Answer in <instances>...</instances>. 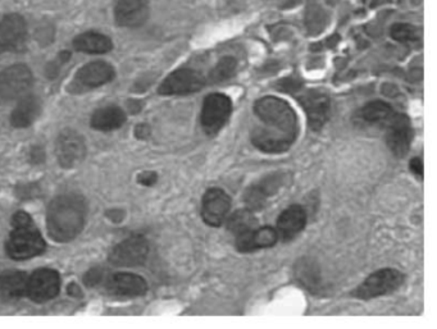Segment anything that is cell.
<instances>
[{"instance_id":"obj_1","label":"cell","mask_w":437,"mask_h":329,"mask_svg":"<svg viewBox=\"0 0 437 329\" xmlns=\"http://www.w3.org/2000/svg\"><path fill=\"white\" fill-rule=\"evenodd\" d=\"M258 125L250 132L252 144L260 152L281 154L294 145L299 133L295 110L276 96H264L254 104Z\"/></svg>"},{"instance_id":"obj_2","label":"cell","mask_w":437,"mask_h":329,"mask_svg":"<svg viewBox=\"0 0 437 329\" xmlns=\"http://www.w3.org/2000/svg\"><path fill=\"white\" fill-rule=\"evenodd\" d=\"M88 203L79 194H65L48 206L46 228L54 241L65 243L74 240L85 226Z\"/></svg>"},{"instance_id":"obj_3","label":"cell","mask_w":437,"mask_h":329,"mask_svg":"<svg viewBox=\"0 0 437 329\" xmlns=\"http://www.w3.org/2000/svg\"><path fill=\"white\" fill-rule=\"evenodd\" d=\"M405 281V276L398 269L385 268L372 273L368 278L353 291V297L359 300H372L399 290Z\"/></svg>"},{"instance_id":"obj_4","label":"cell","mask_w":437,"mask_h":329,"mask_svg":"<svg viewBox=\"0 0 437 329\" xmlns=\"http://www.w3.org/2000/svg\"><path fill=\"white\" fill-rule=\"evenodd\" d=\"M45 249L44 239L34 226L15 228L6 245L8 256L17 262L41 255Z\"/></svg>"},{"instance_id":"obj_5","label":"cell","mask_w":437,"mask_h":329,"mask_svg":"<svg viewBox=\"0 0 437 329\" xmlns=\"http://www.w3.org/2000/svg\"><path fill=\"white\" fill-rule=\"evenodd\" d=\"M232 114V100L224 94H209L203 102L201 125L208 136H215L229 122Z\"/></svg>"},{"instance_id":"obj_6","label":"cell","mask_w":437,"mask_h":329,"mask_svg":"<svg viewBox=\"0 0 437 329\" xmlns=\"http://www.w3.org/2000/svg\"><path fill=\"white\" fill-rule=\"evenodd\" d=\"M34 76L26 65H13L0 72V100L13 102L21 99L32 88Z\"/></svg>"},{"instance_id":"obj_7","label":"cell","mask_w":437,"mask_h":329,"mask_svg":"<svg viewBox=\"0 0 437 329\" xmlns=\"http://www.w3.org/2000/svg\"><path fill=\"white\" fill-rule=\"evenodd\" d=\"M206 81V77L195 69L180 68L164 79L158 93L164 96L190 95L204 88Z\"/></svg>"},{"instance_id":"obj_8","label":"cell","mask_w":437,"mask_h":329,"mask_svg":"<svg viewBox=\"0 0 437 329\" xmlns=\"http://www.w3.org/2000/svg\"><path fill=\"white\" fill-rule=\"evenodd\" d=\"M55 155L62 168L79 167L86 156L85 140L74 130H63L55 141Z\"/></svg>"},{"instance_id":"obj_9","label":"cell","mask_w":437,"mask_h":329,"mask_svg":"<svg viewBox=\"0 0 437 329\" xmlns=\"http://www.w3.org/2000/svg\"><path fill=\"white\" fill-rule=\"evenodd\" d=\"M149 242L144 236L136 234L119 243L109 254V263L116 267H140L147 262Z\"/></svg>"},{"instance_id":"obj_10","label":"cell","mask_w":437,"mask_h":329,"mask_svg":"<svg viewBox=\"0 0 437 329\" xmlns=\"http://www.w3.org/2000/svg\"><path fill=\"white\" fill-rule=\"evenodd\" d=\"M384 130L386 144L390 147L391 153L398 158L405 156L413 139V130L407 114L395 112L391 119L386 123Z\"/></svg>"},{"instance_id":"obj_11","label":"cell","mask_w":437,"mask_h":329,"mask_svg":"<svg viewBox=\"0 0 437 329\" xmlns=\"http://www.w3.org/2000/svg\"><path fill=\"white\" fill-rule=\"evenodd\" d=\"M231 210L230 195L222 189L206 191L201 199V218L209 227H220Z\"/></svg>"},{"instance_id":"obj_12","label":"cell","mask_w":437,"mask_h":329,"mask_svg":"<svg viewBox=\"0 0 437 329\" xmlns=\"http://www.w3.org/2000/svg\"><path fill=\"white\" fill-rule=\"evenodd\" d=\"M60 290V277L58 271L53 269H37L27 281L26 295L35 302H46L54 299Z\"/></svg>"},{"instance_id":"obj_13","label":"cell","mask_w":437,"mask_h":329,"mask_svg":"<svg viewBox=\"0 0 437 329\" xmlns=\"http://www.w3.org/2000/svg\"><path fill=\"white\" fill-rule=\"evenodd\" d=\"M297 102L305 110L311 130H321L330 117L331 110V100L326 93L318 90H307L302 95L297 96Z\"/></svg>"},{"instance_id":"obj_14","label":"cell","mask_w":437,"mask_h":329,"mask_svg":"<svg viewBox=\"0 0 437 329\" xmlns=\"http://www.w3.org/2000/svg\"><path fill=\"white\" fill-rule=\"evenodd\" d=\"M27 39V25L22 15L9 13L0 18V54L18 51Z\"/></svg>"},{"instance_id":"obj_15","label":"cell","mask_w":437,"mask_h":329,"mask_svg":"<svg viewBox=\"0 0 437 329\" xmlns=\"http://www.w3.org/2000/svg\"><path fill=\"white\" fill-rule=\"evenodd\" d=\"M116 77V69L109 63L103 60L90 62L81 67L74 76V85L76 90H89L100 88L111 82Z\"/></svg>"},{"instance_id":"obj_16","label":"cell","mask_w":437,"mask_h":329,"mask_svg":"<svg viewBox=\"0 0 437 329\" xmlns=\"http://www.w3.org/2000/svg\"><path fill=\"white\" fill-rule=\"evenodd\" d=\"M285 182L282 175H268L260 182L253 183L245 191L244 201L250 210H260L267 204L268 199L276 195Z\"/></svg>"},{"instance_id":"obj_17","label":"cell","mask_w":437,"mask_h":329,"mask_svg":"<svg viewBox=\"0 0 437 329\" xmlns=\"http://www.w3.org/2000/svg\"><path fill=\"white\" fill-rule=\"evenodd\" d=\"M149 0H117L114 7L116 23L121 27L135 29L147 22Z\"/></svg>"},{"instance_id":"obj_18","label":"cell","mask_w":437,"mask_h":329,"mask_svg":"<svg viewBox=\"0 0 437 329\" xmlns=\"http://www.w3.org/2000/svg\"><path fill=\"white\" fill-rule=\"evenodd\" d=\"M107 290L116 296L139 297L148 291V283L134 273H116L107 279Z\"/></svg>"},{"instance_id":"obj_19","label":"cell","mask_w":437,"mask_h":329,"mask_svg":"<svg viewBox=\"0 0 437 329\" xmlns=\"http://www.w3.org/2000/svg\"><path fill=\"white\" fill-rule=\"evenodd\" d=\"M236 249L240 253H253L260 249H268L274 246L278 241V234L276 228L271 226L254 228L253 231L238 234L235 237Z\"/></svg>"},{"instance_id":"obj_20","label":"cell","mask_w":437,"mask_h":329,"mask_svg":"<svg viewBox=\"0 0 437 329\" xmlns=\"http://www.w3.org/2000/svg\"><path fill=\"white\" fill-rule=\"evenodd\" d=\"M307 224V213L300 205H290L277 220V234L282 241H291L300 234Z\"/></svg>"},{"instance_id":"obj_21","label":"cell","mask_w":437,"mask_h":329,"mask_svg":"<svg viewBox=\"0 0 437 329\" xmlns=\"http://www.w3.org/2000/svg\"><path fill=\"white\" fill-rule=\"evenodd\" d=\"M41 113V102L35 95H25L11 114V125L15 128H26L36 121Z\"/></svg>"},{"instance_id":"obj_22","label":"cell","mask_w":437,"mask_h":329,"mask_svg":"<svg viewBox=\"0 0 437 329\" xmlns=\"http://www.w3.org/2000/svg\"><path fill=\"white\" fill-rule=\"evenodd\" d=\"M394 114H395V110L390 104L382 100H375V102L365 104L363 108L358 110L356 118L363 125L376 126L379 128H384Z\"/></svg>"},{"instance_id":"obj_23","label":"cell","mask_w":437,"mask_h":329,"mask_svg":"<svg viewBox=\"0 0 437 329\" xmlns=\"http://www.w3.org/2000/svg\"><path fill=\"white\" fill-rule=\"evenodd\" d=\"M72 46L74 51L86 54H105L113 49V43L104 34L97 31H86L74 37Z\"/></svg>"},{"instance_id":"obj_24","label":"cell","mask_w":437,"mask_h":329,"mask_svg":"<svg viewBox=\"0 0 437 329\" xmlns=\"http://www.w3.org/2000/svg\"><path fill=\"white\" fill-rule=\"evenodd\" d=\"M126 114L119 107H104L95 110L90 119V125L98 131H113L125 125Z\"/></svg>"},{"instance_id":"obj_25","label":"cell","mask_w":437,"mask_h":329,"mask_svg":"<svg viewBox=\"0 0 437 329\" xmlns=\"http://www.w3.org/2000/svg\"><path fill=\"white\" fill-rule=\"evenodd\" d=\"M29 276L25 271H7L0 274V295L8 300L21 299L27 291Z\"/></svg>"},{"instance_id":"obj_26","label":"cell","mask_w":437,"mask_h":329,"mask_svg":"<svg viewBox=\"0 0 437 329\" xmlns=\"http://www.w3.org/2000/svg\"><path fill=\"white\" fill-rule=\"evenodd\" d=\"M258 227V220L255 214L249 208L246 209H238L236 212L232 213L227 218V229L231 234H235V237L238 234H245L253 231L254 228Z\"/></svg>"},{"instance_id":"obj_27","label":"cell","mask_w":437,"mask_h":329,"mask_svg":"<svg viewBox=\"0 0 437 329\" xmlns=\"http://www.w3.org/2000/svg\"><path fill=\"white\" fill-rule=\"evenodd\" d=\"M297 278L311 293H317V290L321 287V277L317 267L313 263H309L307 259L305 260L303 259L302 264H297Z\"/></svg>"},{"instance_id":"obj_28","label":"cell","mask_w":437,"mask_h":329,"mask_svg":"<svg viewBox=\"0 0 437 329\" xmlns=\"http://www.w3.org/2000/svg\"><path fill=\"white\" fill-rule=\"evenodd\" d=\"M237 62L234 57H223L215 69L210 72V81L213 83H220L223 81L230 80L231 77L236 72Z\"/></svg>"},{"instance_id":"obj_29","label":"cell","mask_w":437,"mask_h":329,"mask_svg":"<svg viewBox=\"0 0 437 329\" xmlns=\"http://www.w3.org/2000/svg\"><path fill=\"white\" fill-rule=\"evenodd\" d=\"M390 35L399 43H415L419 39L418 29L409 23H395L390 29Z\"/></svg>"},{"instance_id":"obj_30","label":"cell","mask_w":437,"mask_h":329,"mask_svg":"<svg viewBox=\"0 0 437 329\" xmlns=\"http://www.w3.org/2000/svg\"><path fill=\"white\" fill-rule=\"evenodd\" d=\"M103 268L97 267V268L90 269V271L85 274V277H83V283H85V286H88V287H94V286L99 285V283L103 281Z\"/></svg>"},{"instance_id":"obj_31","label":"cell","mask_w":437,"mask_h":329,"mask_svg":"<svg viewBox=\"0 0 437 329\" xmlns=\"http://www.w3.org/2000/svg\"><path fill=\"white\" fill-rule=\"evenodd\" d=\"M40 189L39 186L35 183H30V184H20L15 190L17 196L20 199H32L39 195Z\"/></svg>"},{"instance_id":"obj_32","label":"cell","mask_w":437,"mask_h":329,"mask_svg":"<svg viewBox=\"0 0 437 329\" xmlns=\"http://www.w3.org/2000/svg\"><path fill=\"white\" fill-rule=\"evenodd\" d=\"M12 226L13 228L31 227L34 226V220L31 218L30 214L20 210L12 217Z\"/></svg>"},{"instance_id":"obj_33","label":"cell","mask_w":437,"mask_h":329,"mask_svg":"<svg viewBox=\"0 0 437 329\" xmlns=\"http://www.w3.org/2000/svg\"><path fill=\"white\" fill-rule=\"evenodd\" d=\"M158 176L156 172H142L137 176V182L142 186H153L156 182Z\"/></svg>"},{"instance_id":"obj_34","label":"cell","mask_w":437,"mask_h":329,"mask_svg":"<svg viewBox=\"0 0 437 329\" xmlns=\"http://www.w3.org/2000/svg\"><path fill=\"white\" fill-rule=\"evenodd\" d=\"M30 159L34 164H41V163H44V149L40 147H32V149H31Z\"/></svg>"},{"instance_id":"obj_35","label":"cell","mask_w":437,"mask_h":329,"mask_svg":"<svg viewBox=\"0 0 437 329\" xmlns=\"http://www.w3.org/2000/svg\"><path fill=\"white\" fill-rule=\"evenodd\" d=\"M300 86H302V83L299 81L291 80V79L282 80L280 82V88L283 91H297Z\"/></svg>"},{"instance_id":"obj_36","label":"cell","mask_w":437,"mask_h":329,"mask_svg":"<svg viewBox=\"0 0 437 329\" xmlns=\"http://www.w3.org/2000/svg\"><path fill=\"white\" fill-rule=\"evenodd\" d=\"M150 127L145 123H141V125L136 126L135 128V136L139 140H147L150 136Z\"/></svg>"},{"instance_id":"obj_37","label":"cell","mask_w":437,"mask_h":329,"mask_svg":"<svg viewBox=\"0 0 437 329\" xmlns=\"http://www.w3.org/2000/svg\"><path fill=\"white\" fill-rule=\"evenodd\" d=\"M409 168L415 173V176L423 177V163L419 158H413L409 163Z\"/></svg>"},{"instance_id":"obj_38","label":"cell","mask_w":437,"mask_h":329,"mask_svg":"<svg viewBox=\"0 0 437 329\" xmlns=\"http://www.w3.org/2000/svg\"><path fill=\"white\" fill-rule=\"evenodd\" d=\"M107 217H108L112 222L119 223L121 220H123L125 213L122 212V210H109V212L107 213Z\"/></svg>"},{"instance_id":"obj_39","label":"cell","mask_w":437,"mask_h":329,"mask_svg":"<svg viewBox=\"0 0 437 329\" xmlns=\"http://www.w3.org/2000/svg\"><path fill=\"white\" fill-rule=\"evenodd\" d=\"M67 293L72 297H81L82 296L81 288H80V286H77L76 283H71L68 286Z\"/></svg>"},{"instance_id":"obj_40","label":"cell","mask_w":437,"mask_h":329,"mask_svg":"<svg viewBox=\"0 0 437 329\" xmlns=\"http://www.w3.org/2000/svg\"><path fill=\"white\" fill-rule=\"evenodd\" d=\"M127 105H128V110H130L131 113H139V112H140L141 105L137 100H130Z\"/></svg>"},{"instance_id":"obj_41","label":"cell","mask_w":437,"mask_h":329,"mask_svg":"<svg viewBox=\"0 0 437 329\" xmlns=\"http://www.w3.org/2000/svg\"><path fill=\"white\" fill-rule=\"evenodd\" d=\"M58 58H60V63H67L71 58V53L68 51H60Z\"/></svg>"}]
</instances>
